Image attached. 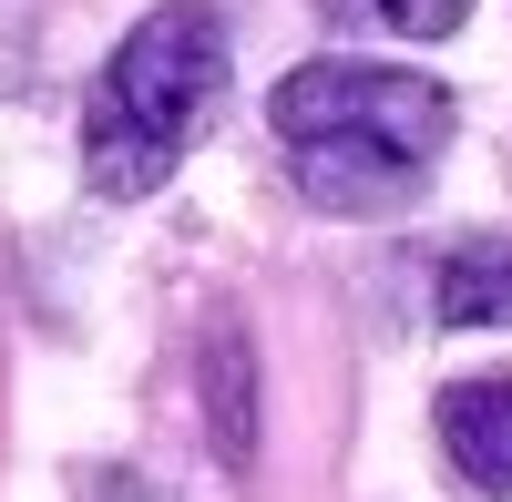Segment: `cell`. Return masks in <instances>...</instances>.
<instances>
[{
    "label": "cell",
    "instance_id": "1",
    "mask_svg": "<svg viewBox=\"0 0 512 502\" xmlns=\"http://www.w3.org/2000/svg\"><path fill=\"white\" fill-rule=\"evenodd\" d=\"M267 123L287 134L297 195L328 216H400L431 185V164L451 154V93L431 72H390V62H297Z\"/></svg>",
    "mask_w": 512,
    "mask_h": 502
},
{
    "label": "cell",
    "instance_id": "2",
    "mask_svg": "<svg viewBox=\"0 0 512 502\" xmlns=\"http://www.w3.org/2000/svg\"><path fill=\"white\" fill-rule=\"evenodd\" d=\"M226 103V11L216 0H164L113 41V62L82 93V185L134 205L185 164L205 113Z\"/></svg>",
    "mask_w": 512,
    "mask_h": 502
},
{
    "label": "cell",
    "instance_id": "3",
    "mask_svg": "<svg viewBox=\"0 0 512 502\" xmlns=\"http://www.w3.org/2000/svg\"><path fill=\"white\" fill-rule=\"evenodd\" d=\"M431 421H441L451 472L472 492H502L512 502V369H502V380H451Z\"/></svg>",
    "mask_w": 512,
    "mask_h": 502
},
{
    "label": "cell",
    "instance_id": "4",
    "mask_svg": "<svg viewBox=\"0 0 512 502\" xmlns=\"http://www.w3.org/2000/svg\"><path fill=\"white\" fill-rule=\"evenodd\" d=\"M441 328H512V236H461L441 257Z\"/></svg>",
    "mask_w": 512,
    "mask_h": 502
},
{
    "label": "cell",
    "instance_id": "5",
    "mask_svg": "<svg viewBox=\"0 0 512 502\" xmlns=\"http://www.w3.org/2000/svg\"><path fill=\"white\" fill-rule=\"evenodd\" d=\"M205 431H216V462L246 472V451H256V369H246V328H216V339H205Z\"/></svg>",
    "mask_w": 512,
    "mask_h": 502
},
{
    "label": "cell",
    "instance_id": "6",
    "mask_svg": "<svg viewBox=\"0 0 512 502\" xmlns=\"http://www.w3.org/2000/svg\"><path fill=\"white\" fill-rule=\"evenodd\" d=\"M379 21H390L400 41H451L461 21H472V0H369Z\"/></svg>",
    "mask_w": 512,
    "mask_h": 502
}]
</instances>
